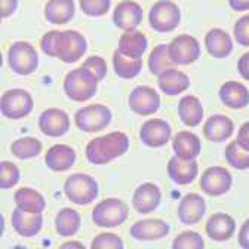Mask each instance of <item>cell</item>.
Wrapping results in <instances>:
<instances>
[{
    "label": "cell",
    "instance_id": "6da1fadb",
    "mask_svg": "<svg viewBox=\"0 0 249 249\" xmlns=\"http://www.w3.org/2000/svg\"><path fill=\"white\" fill-rule=\"evenodd\" d=\"M128 150L129 137L124 132L116 131L90 140L85 148V154L88 162L92 165H107L114 159H119Z\"/></svg>",
    "mask_w": 249,
    "mask_h": 249
},
{
    "label": "cell",
    "instance_id": "7a4b0ae2",
    "mask_svg": "<svg viewBox=\"0 0 249 249\" xmlns=\"http://www.w3.org/2000/svg\"><path fill=\"white\" fill-rule=\"evenodd\" d=\"M98 77L86 67H79L67 73L64 79V92L71 101L83 103L92 98L98 90Z\"/></svg>",
    "mask_w": 249,
    "mask_h": 249
},
{
    "label": "cell",
    "instance_id": "3957f363",
    "mask_svg": "<svg viewBox=\"0 0 249 249\" xmlns=\"http://www.w3.org/2000/svg\"><path fill=\"white\" fill-rule=\"evenodd\" d=\"M129 216V208L117 197H108L101 200L92 209V221L98 227L114 229L122 226Z\"/></svg>",
    "mask_w": 249,
    "mask_h": 249
},
{
    "label": "cell",
    "instance_id": "277c9868",
    "mask_svg": "<svg viewBox=\"0 0 249 249\" xmlns=\"http://www.w3.org/2000/svg\"><path fill=\"white\" fill-rule=\"evenodd\" d=\"M100 187L97 179L88 174H73L64 182V193L74 205H89L98 197Z\"/></svg>",
    "mask_w": 249,
    "mask_h": 249
},
{
    "label": "cell",
    "instance_id": "5b68a950",
    "mask_svg": "<svg viewBox=\"0 0 249 249\" xmlns=\"http://www.w3.org/2000/svg\"><path fill=\"white\" fill-rule=\"evenodd\" d=\"M111 119V110L104 104H89L77 110L74 114L76 126L86 134H93L106 129Z\"/></svg>",
    "mask_w": 249,
    "mask_h": 249
},
{
    "label": "cell",
    "instance_id": "8992f818",
    "mask_svg": "<svg viewBox=\"0 0 249 249\" xmlns=\"http://www.w3.org/2000/svg\"><path fill=\"white\" fill-rule=\"evenodd\" d=\"M181 22V11L171 0H159L148 12V24L154 31L171 33Z\"/></svg>",
    "mask_w": 249,
    "mask_h": 249
},
{
    "label": "cell",
    "instance_id": "52a82bcc",
    "mask_svg": "<svg viewBox=\"0 0 249 249\" xmlns=\"http://www.w3.org/2000/svg\"><path fill=\"white\" fill-rule=\"evenodd\" d=\"M8 64L11 70L19 76H28L39 67L37 51L27 42H15L8 51Z\"/></svg>",
    "mask_w": 249,
    "mask_h": 249
},
{
    "label": "cell",
    "instance_id": "ba28073f",
    "mask_svg": "<svg viewBox=\"0 0 249 249\" xmlns=\"http://www.w3.org/2000/svg\"><path fill=\"white\" fill-rule=\"evenodd\" d=\"M35 101L30 92L25 89H9L6 90L2 100H0V110L6 119L11 120H19L27 117L33 111Z\"/></svg>",
    "mask_w": 249,
    "mask_h": 249
},
{
    "label": "cell",
    "instance_id": "9c48e42d",
    "mask_svg": "<svg viewBox=\"0 0 249 249\" xmlns=\"http://www.w3.org/2000/svg\"><path fill=\"white\" fill-rule=\"evenodd\" d=\"M168 52L175 66H190L200 56V45L190 35H179L168 45Z\"/></svg>",
    "mask_w": 249,
    "mask_h": 249
},
{
    "label": "cell",
    "instance_id": "30bf717a",
    "mask_svg": "<svg viewBox=\"0 0 249 249\" xmlns=\"http://www.w3.org/2000/svg\"><path fill=\"white\" fill-rule=\"evenodd\" d=\"M88 49V42L85 36L76 30H66L59 33L58 40V56L66 64H71L80 59Z\"/></svg>",
    "mask_w": 249,
    "mask_h": 249
},
{
    "label": "cell",
    "instance_id": "8fae6325",
    "mask_svg": "<svg viewBox=\"0 0 249 249\" xmlns=\"http://www.w3.org/2000/svg\"><path fill=\"white\" fill-rule=\"evenodd\" d=\"M231 185V174L227 168L223 166H211L200 177V189L203 190V193L212 197H218L229 193Z\"/></svg>",
    "mask_w": 249,
    "mask_h": 249
},
{
    "label": "cell",
    "instance_id": "7c38bea8",
    "mask_svg": "<svg viewBox=\"0 0 249 249\" xmlns=\"http://www.w3.org/2000/svg\"><path fill=\"white\" fill-rule=\"evenodd\" d=\"M128 104L134 113L140 116H150L160 108V95L151 86H137L129 93Z\"/></svg>",
    "mask_w": 249,
    "mask_h": 249
},
{
    "label": "cell",
    "instance_id": "4fadbf2b",
    "mask_svg": "<svg viewBox=\"0 0 249 249\" xmlns=\"http://www.w3.org/2000/svg\"><path fill=\"white\" fill-rule=\"evenodd\" d=\"M171 124L163 119H148L140 129L141 141L151 148H159L171 141Z\"/></svg>",
    "mask_w": 249,
    "mask_h": 249
},
{
    "label": "cell",
    "instance_id": "5bb4252c",
    "mask_svg": "<svg viewBox=\"0 0 249 249\" xmlns=\"http://www.w3.org/2000/svg\"><path fill=\"white\" fill-rule=\"evenodd\" d=\"M39 129L46 137H62L66 135L70 129V119L67 113L61 108H46L39 116Z\"/></svg>",
    "mask_w": 249,
    "mask_h": 249
},
{
    "label": "cell",
    "instance_id": "9a60e30c",
    "mask_svg": "<svg viewBox=\"0 0 249 249\" xmlns=\"http://www.w3.org/2000/svg\"><path fill=\"white\" fill-rule=\"evenodd\" d=\"M162 202V192L154 182H144L137 187L132 195V205L138 213H151Z\"/></svg>",
    "mask_w": 249,
    "mask_h": 249
},
{
    "label": "cell",
    "instance_id": "2e32d148",
    "mask_svg": "<svg viewBox=\"0 0 249 249\" xmlns=\"http://www.w3.org/2000/svg\"><path fill=\"white\" fill-rule=\"evenodd\" d=\"M142 21V8L134 0H123L113 11V24L123 30L132 31Z\"/></svg>",
    "mask_w": 249,
    "mask_h": 249
},
{
    "label": "cell",
    "instance_id": "e0dca14e",
    "mask_svg": "<svg viewBox=\"0 0 249 249\" xmlns=\"http://www.w3.org/2000/svg\"><path fill=\"white\" fill-rule=\"evenodd\" d=\"M169 224L159 218H147V220H140L134 223L129 229L131 236L135 240H159L169 234Z\"/></svg>",
    "mask_w": 249,
    "mask_h": 249
},
{
    "label": "cell",
    "instance_id": "ac0fdd59",
    "mask_svg": "<svg viewBox=\"0 0 249 249\" xmlns=\"http://www.w3.org/2000/svg\"><path fill=\"white\" fill-rule=\"evenodd\" d=\"M206 213V202L197 193L185 195L178 205V220L185 226L197 224Z\"/></svg>",
    "mask_w": 249,
    "mask_h": 249
},
{
    "label": "cell",
    "instance_id": "d6986e66",
    "mask_svg": "<svg viewBox=\"0 0 249 249\" xmlns=\"http://www.w3.org/2000/svg\"><path fill=\"white\" fill-rule=\"evenodd\" d=\"M205 231H206L208 237L213 242H226L230 237H233V234L236 231V221L229 213L216 212L208 218Z\"/></svg>",
    "mask_w": 249,
    "mask_h": 249
},
{
    "label": "cell",
    "instance_id": "ffe728a7",
    "mask_svg": "<svg viewBox=\"0 0 249 249\" xmlns=\"http://www.w3.org/2000/svg\"><path fill=\"white\" fill-rule=\"evenodd\" d=\"M14 230L22 237H33L40 233L43 227V215L37 212H27L15 208L11 216Z\"/></svg>",
    "mask_w": 249,
    "mask_h": 249
},
{
    "label": "cell",
    "instance_id": "44dd1931",
    "mask_svg": "<svg viewBox=\"0 0 249 249\" xmlns=\"http://www.w3.org/2000/svg\"><path fill=\"white\" fill-rule=\"evenodd\" d=\"M233 132H234V123L226 114L211 116L203 126V135L211 142H224L229 138H231Z\"/></svg>",
    "mask_w": 249,
    "mask_h": 249
},
{
    "label": "cell",
    "instance_id": "7402d4cb",
    "mask_svg": "<svg viewBox=\"0 0 249 249\" xmlns=\"http://www.w3.org/2000/svg\"><path fill=\"white\" fill-rule=\"evenodd\" d=\"M218 95H220L221 103L231 110H242L249 104V89L236 80L223 83Z\"/></svg>",
    "mask_w": 249,
    "mask_h": 249
},
{
    "label": "cell",
    "instance_id": "603a6c76",
    "mask_svg": "<svg viewBox=\"0 0 249 249\" xmlns=\"http://www.w3.org/2000/svg\"><path fill=\"white\" fill-rule=\"evenodd\" d=\"M76 162V151L70 145L55 144L45 154V163L51 171L64 172L73 168Z\"/></svg>",
    "mask_w": 249,
    "mask_h": 249
},
{
    "label": "cell",
    "instance_id": "cb8c5ba5",
    "mask_svg": "<svg viewBox=\"0 0 249 249\" xmlns=\"http://www.w3.org/2000/svg\"><path fill=\"white\" fill-rule=\"evenodd\" d=\"M205 46L212 58L223 59L233 52L231 36L223 28H212L205 36Z\"/></svg>",
    "mask_w": 249,
    "mask_h": 249
},
{
    "label": "cell",
    "instance_id": "d4e9b609",
    "mask_svg": "<svg viewBox=\"0 0 249 249\" xmlns=\"http://www.w3.org/2000/svg\"><path fill=\"white\" fill-rule=\"evenodd\" d=\"M199 172V166L196 160H185L178 156H174L168 162V175L178 185L192 184Z\"/></svg>",
    "mask_w": 249,
    "mask_h": 249
},
{
    "label": "cell",
    "instance_id": "484cf974",
    "mask_svg": "<svg viewBox=\"0 0 249 249\" xmlns=\"http://www.w3.org/2000/svg\"><path fill=\"white\" fill-rule=\"evenodd\" d=\"M158 85L165 95L175 97L189 89L190 79L184 71H179L178 69L172 67L158 76Z\"/></svg>",
    "mask_w": 249,
    "mask_h": 249
},
{
    "label": "cell",
    "instance_id": "4316f807",
    "mask_svg": "<svg viewBox=\"0 0 249 249\" xmlns=\"http://www.w3.org/2000/svg\"><path fill=\"white\" fill-rule=\"evenodd\" d=\"M172 148L178 158L185 160H196V158L200 154L202 144L196 134L189 131H181L174 137Z\"/></svg>",
    "mask_w": 249,
    "mask_h": 249
},
{
    "label": "cell",
    "instance_id": "83f0119b",
    "mask_svg": "<svg viewBox=\"0 0 249 249\" xmlns=\"http://www.w3.org/2000/svg\"><path fill=\"white\" fill-rule=\"evenodd\" d=\"M203 106L195 95H184L178 103V116L189 128H195L203 120Z\"/></svg>",
    "mask_w": 249,
    "mask_h": 249
},
{
    "label": "cell",
    "instance_id": "f1b7e54d",
    "mask_svg": "<svg viewBox=\"0 0 249 249\" xmlns=\"http://www.w3.org/2000/svg\"><path fill=\"white\" fill-rule=\"evenodd\" d=\"M117 49L129 58H141L147 51V37L142 31H124L119 39Z\"/></svg>",
    "mask_w": 249,
    "mask_h": 249
},
{
    "label": "cell",
    "instance_id": "f546056e",
    "mask_svg": "<svg viewBox=\"0 0 249 249\" xmlns=\"http://www.w3.org/2000/svg\"><path fill=\"white\" fill-rule=\"evenodd\" d=\"M74 0H49L45 6V18L51 24H67L74 17Z\"/></svg>",
    "mask_w": 249,
    "mask_h": 249
},
{
    "label": "cell",
    "instance_id": "4dcf8cb0",
    "mask_svg": "<svg viewBox=\"0 0 249 249\" xmlns=\"http://www.w3.org/2000/svg\"><path fill=\"white\" fill-rule=\"evenodd\" d=\"M14 200H15L17 208L27 211V212L42 213L46 208V200L42 196V193H39L35 189H28V187L18 189L14 195Z\"/></svg>",
    "mask_w": 249,
    "mask_h": 249
},
{
    "label": "cell",
    "instance_id": "1f68e13d",
    "mask_svg": "<svg viewBox=\"0 0 249 249\" xmlns=\"http://www.w3.org/2000/svg\"><path fill=\"white\" fill-rule=\"evenodd\" d=\"M80 229V215L71 208H62L55 216V230L62 237H71Z\"/></svg>",
    "mask_w": 249,
    "mask_h": 249
},
{
    "label": "cell",
    "instance_id": "d6a6232c",
    "mask_svg": "<svg viewBox=\"0 0 249 249\" xmlns=\"http://www.w3.org/2000/svg\"><path fill=\"white\" fill-rule=\"evenodd\" d=\"M113 69L114 73L122 79H134L140 74L142 69L141 58H129L123 55L119 49L113 52Z\"/></svg>",
    "mask_w": 249,
    "mask_h": 249
},
{
    "label": "cell",
    "instance_id": "836d02e7",
    "mask_svg": "<svg viewBox=\"0 0 249 249\" xmlns=\"http://www.w3.org/2000/svg\"><path fill=\"white\" fill-rule=\"evenodd\" d=\"M174 66L175 64L172 62L169 52H168V45L160 43L153 48L148 56V70L151 74L159 76L160 73H163L168 69H172Z\"/></svg>",
    "mask_w": 249,
    "mask_h": 249
},
{
    "label": "cell",
    "instance_id": "e575fe53",
    "mask_svg": "<svg viewBox=\"0 0 249 249\" xmlns=\"http://www.w3.org/2000/svg\"><path fill=\"white\" fill-rule=\"evenodd\" d=\"M11 151L15 158L22 160L35 159L42 153V142L35 137H24L12 142Z\"/></svg>",
    "mask_w": 249,
    "mask_h": 249
},
{
    "label": "cell",
    "instance_id": "d590c367",
    "mask_svg": "<svg viewBox=\"0 0 249 249\" xmlns=\"http://www.w3.org/2000/svg\"><path fill=\"white\" fill-rule=\"evenodd\" d=\"M224 154H226L227 163L233 166L234 169H239V171L249 169V151L243 148L237 140L227 144Z\"/></svg>",
    "mask_w": 249,
    "mask_h": 249
},
{
    "label": "cell",
    "instance_id": "8d00e7d4",
    "mask_svg": "<svg viewBox=\"0 0 249 249\" xmlns=\"http://www.w3.org/2000/svg\"><path fill=\"white\" fill-rule=\"evenodd\" d=\"M172 248L174 249H203L205 242H203V237L199 233L189 230V231L179 233L174 239Z\"/></svg>",
    "mask_w": 249,
    "mask_h": 249
},
{
    "label": "cell",
    "instance_id": "74e56055",
    "mask_svg": "<svg viewBox=\"0 0 249 249\" xmlns=\"http://www.w3.org/2000/svg\"><path fill=\"white\" fill-rule=\"evenodd\" d=\"M19 169L15 163L3 160L0 163V187L3 190H9L12 187H15L19 181Z\"/></svg>",
    "mask_w": 249,
    "mask_h": 249
},
{
    "label": "cell",
    "instance_id": "f35d334b",
    "mask_svg": "<svg viewBox=\"0 0 249 249\" xmlns=\"http://www.w3.org/2000/svg\"><path fill=\"white\" fill-rule=\"evenodd\" d=\"M79 5L88 17H103L110 11L111 0H79Z\"/></svg>",
    "mask_w": 249,
    "mask_h": 249
},
{
    "label": "cell",
    "instance_id": "ab89813d",
    "mask_svg": "<svg viewBox=\"0 0 249 249\" xmlns=\"http://www.w3.org/2000/svg\"><path fill=\"white\" fill-rule=\"evenodd\" d=\"M92 249H122L123 248V240L113 233H101L98 236H95V239L90 243Z\"/></svg>",
    "mask_w": 249,
    "mask_h": 249
},
{
    "label": "cell",
    "instance_id": "60d3db41",
    "mask_svg": "<svg viewBox=\"0 0 249 249\" xmlns=\"http://www.w3.org/2000/svg\"><path fill=\"white\" fill-rule=\"evenodd\" d=\"M233 36L240 46L249 48V14L240 17L233 28Z\"/></svg>",
    "mask_w": 249,
    "mask_h": 249
},
{
    "label": "cell",
    "instance_id": "b9f144b4",
    "mask_svg": "<svg viewBox=\"0 0 249 249\" xmlns=\"http://www.w3.org/2000/svg\"><path fill=\"white\" fill-rule=\"evenodd\" d=\"M59 33L58 30H51L42 37L40 40V48L42 51L49 55V56H58V40H59Z\"/></svg>",
    "mask_w": 249,
    "mask_h": 249
},
{
    "label": "cell",
    "instance_id": "7bdbcfd3",
    "mask_svg": "<svg viewBox=\"0 0 249 249\" xmlns=\"http://www.w3.org/2000/svg\"><path fill=\"white\" fill-rule=\"evenodd\" d=\"M82 66L89 69L93 74L98 77V80H103L107 76V64H106V61H104L103 56L92 55V56L85 59V62Z\"/></svg>",
    "mask_w": 249,
    "mask_h": 249
},
{
    "label": "cell",
    "instance_id": "ee69618b",
    "mask_svg": "<svg viewBox=\"0 0 249 249\" xmlns=\"http://www.w3.org/2000/svg\"><path fill=\"white\" fill-rule=\"evenodd\" d=\"M18 8V0H0V17L9 18Z\"/></svg>",
    "mask_w": 249,
    "mask_h": 249
},
{
    "label": "cell",
    "instance_id": "f6af8a7d",
    "mask_svg": "<svg viewBox=\"0 0 249 249\" xmlns=\"http://www.w3.org/2000/svg\"><path fill=\"white\" fill-rule=\"evenodd\" d=\"M237 71L243 80L249 82V52L243 53L237 61Z\"/></svg>",
    "mask_w": 249,
    "mask_h": 249
},
{
    "label": "cell",
    "instance_id": "bcb514c9",
    "mask_svg": "<svg viewBox=\"0 0 249 249\" xmlns=\"http://www.w3.org/2000/svg\"><path fill=\"white\" fill-rule=\"evenodd\" d=\"M237 141L239 144L249 151V122H245L242 126L239 128L237 132Z\"/></svg>",
    "mask_w": 249,
    "mask_h": 249
},
{
    "label": "cell",
    "instance_id": "7dc6e473",
    "mask_svg": "<svg viewBox=\"0 0 249 249\" xmlns=\"http://www.w3.org/2000/svg\"><path fill=\"white\" fill-rule=\"evenodd\" d=\"M237 240H239V245L243 249H249V218L243 223V226L240 227Z\"/></svg>",
    "mask_w": 249,
    "mask_h": 249
},
{
    "label": "cell",
    "instance_id": "c3c4849f",
    "mask_svg": "<svg viewBox=\"0 0 249 249\" xmlns=\"http://www.w3.org/2000/svg\"><path fill=\"white\" fill-rule=\"evenodd\" d=\"M229 5L236 12H246V11H249V0H229Z\"/></svg>",
    "mask_w": 249,
    "mask_h": 249
},
{
    "label": "cell",
    "instance_id": "681fc988",
    "mask_svg": "<svg viewBox=\"0 0 249 249\" xmlns=\"http://www.w3.org/2000/svg\"><path fill=\"white\" fill-rule=\"evenodd\" d=\"M59 248H61V249H69V248H80V249H83V248H85V245H83V243H80V242L71 240V242H64V243H62Z\"/></svg>",
    "mask_w": 249,
    "mask_h": 249
}]
</instances>
